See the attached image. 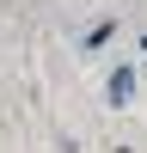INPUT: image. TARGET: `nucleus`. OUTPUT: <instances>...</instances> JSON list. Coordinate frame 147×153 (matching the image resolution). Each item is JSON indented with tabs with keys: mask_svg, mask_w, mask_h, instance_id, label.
<instances>
[{
	"mask_svg": "<svg viewBox=\"0 0 147 153\" xmlns=\"http://www.w3.org/2000/svg\"><path fill=\"white\" fill-rule=\"evenodd\" d=\"M135 80H141V68H117V74H110V80H104V98H110V104H135Z\"/></svg>",
	"mask_w": 147,
	"mask_h": 153,
	"instance_id": "nucleus-1",
	"label": "nucleus"
},
{
	"mask_svg": "<svg viewBox=\"0 0 147 153\" xmlns=\"http://www.w3.org/2000/svg\"><path fill=\"white\" fill-rule=\"evenodd\" d=\"M110 37H117V25H110V19H104V25H92V31H86V49H104V43H110Z\"/></svg>",
	"mask_w": 147,
	"mask_h": 153,
	"instance_id": "nucleus-2",
	"label": "nucleus"
},
{
	"mask_svg": "<svg viewBox=\"0 0 147 153\" xmlns=\"http://www.w3.org/2000/svg\"><path fill=\"white\" fill-rule=\"evenodd\" d=\"M141 68H147V61H141Z\"/></svg>",
	"mask_w": 147,
	"mask_h": 153,
	"instance_id": "nucleus-3",
	"label": "nucleus"
}]
</instances>
